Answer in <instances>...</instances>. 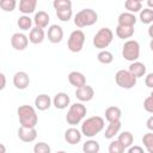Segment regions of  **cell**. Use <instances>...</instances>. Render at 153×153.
I'll return each mask as SVG.
<instances>
[{
  "label": "cell",
  "mask_w": 153,
  "mask_h": 153,
  "mask_svg": "<svg viewBox=\"0 0 153 153\" xmlns=\"http://www.w3.org/2000/svg\"><path fill=\"white\" fill-rule=\"evenodd\" d=\"M134 35V26H124L117 25L116 26V36L121 39H128Z\"/></svg>",
  "instance_id": "obj_24"
},
{
  "label": "cell",
  "mask_w": 153,
  "mask_h": 153,
  "mask_svg": "<svg viewBox=\"0 0 153 153\" xmlns=\"http://www.w3.org/2000/svg\"><path fill=\"white\" fill-rule=\"evenodd\" d=\"M148 36L151 37V38H153V23L149 25V27H148Z\"/></svg>",
  "instance_id": "obj_43"
},
{
  "label": "cell",
  "mask_w": 153,
  "mask_h": 153,
  "mask_svg": "<svg viewBox=\"0 0 153 153\" xmlns=\"http://www.w3.org/2000/svg\"><path fill=\"white\" fill-rule=\"evenodd\" d=\"M0 79H1V85H0V90H4L5 86H6V76L4 73L0 74Z\"/></svg>",
  "instance_id": "obj_42"
},
{
  "label": "cell",
  "mask_w": 153,
  "mask_h": 153,
  "mask_svg": "<svg viewBox=\"0 0 153 153\" xmlns=\"http://www.w3.org/2000/svg\"><path fill=\"white\" fill-rule=\"evenodd\" d=\"M143 109L149 112V114H153V91L149 93V96L143 100Z\"/></svg>",
  "instance_id": "obj_38"
},
{
  "label": "cell",
  "mask_w": 153,
  "mask_h": 153,
  "mask_svg": "<svg viewBox=\"0 0 153 153\" xmlns=\"http://www.w3.org/2000/svg\"><path fill=\"white\" fill-rule=\"evenodd\" d=\"M147 6L153 10V0H147Z\"/></svg>",
  "instance_id": "obj_44"
},
{
  "label": "cell",
  "mask_w": 153,
  "mask_h": 153,
  "mask_svg": "<svg viewBox=\"0 0 153 153\" xmlns=\"http://www.w3.org/2000/svg\"><path fill=\"white\" fill-rule=\"evenodd\" d=\"M112 38H114V32L109 27H102L96 32L92 42L97 49L103 50L110 45V43L112 42Z\"/></svg>",
  "instance_id": "obj_6"
},
{
  "label": "cell",
  "mask_w": 153,
  "mask_h": 153,
  "mask_svg": "<svg viewBox=\"0 0 153 153\" xmlns=\"http://www.w3.org/2000/svg\"><path fill=\"white\" fill-rule=\"evenodd\" d=\"M97 20H98V14L92 8H84L74 16V24H75V26H78L80 29L91 26V25L96 24Z\"/></svg>",
  "instance_id": "obj_3"
},
{
  "label": "cell",
  "mask_w": 153,
  "mask_h": 153,
  "mask_svg": "<svg viewBox=\"0 0 153 153\" xmlns=\"http://www.w3.org/2000/svg\"><path fill=\"white\" fill-rule=\"evenodd\" d=\"M29 44V37L22 32H16L11 37V45L16 50H24Z\"/></svg>",
  "instance_id": "obj_10"
},
{
  "label": "cell",
  "mask_w": 153,
  "mask_h": 153,
  "mask_svg": "<svg viewBox=\"0 0 153 153\" xmlns=\"http://www.w3.org/2000/svg\"><path fill=\"white\" fill-rule=\"evenodd\" d=\"M123 146H124V148L127 149V148H129L131 145H133V142H134V136H133V134L130 133V131H122L121 134H118V139H117Z\"/></svg>",
  "instance_id": "obj_27"
},
{
  "label": "cell",
  "mask_w": 153,
  "mask_h": 153,
  "mask_svg": "<svg viewBox=\"0 0 153 153\" xmlns=\"http://www.w3.org/2000/svg\"><path fill=\"white\" fill-rule=\"evenodd\" d=\"M53 6L56 10H62V8H67V7H72V0H54L53 1Z\"/></svg>",
  "instance_id": "obj_37"
},
{
  "label": "cell",
  "mask_w": 153,
  "mask_h": 153,
  "mask_svg": "<svg viewBox=\"0 0 153 153\" xmlns=\"http://www.w3.org/2000/svg\"><path fill=\"white\" fill-rule=\"evenodd\" d=\"M0 148H1V152H5V147H4V146H2V145H1V146H0Z\"/></svg>",
  "instance_id": "obj_46"
},
{
  "label": "cell",
  "mask_w": 153,
  "mask_h": 153,
  "mask_svg": "<svg viewBox=\"0 0 153 153\" xmlns=\"http://www.w3.org/2000/svg\"><path fill=\"white\" fill-rule=\"evenodd\" d=\"M146 127H147L151 131H153V116H151V117L147 120V122H146Z\"/></svg>",
  "instance_id": "obj_41"
},
{
  "label": "cell",
  "mask_w": 153,
  "mask_h": 153,
  "mask_svg": "<svg viewBox=\"0 0 153 153\" xmlns=\"http://www.w3.org/2000/svg\"><path fill=\"white\" fill-rule=\"evenodd\" d=\"M140 20L143 24H152L153 23V10L149 7L142 8L140 11Z\"/></svg>",
  "instance_id": "obj_31"
},
{
  "label": "cell",
  "mask_w": 153,
  "mask_h": 153,
  "mask_svg": "<svg viewBox=\"0 0 153 153\" xmlns=\"http://www.w3.org/2000/svg\"><path fill=\"white\" fill-rule=\"evenodd\" d=\"M17 6V0H0V7L5 12H12Z\"/></svg>",
  "instance_id": "obj_35"
},
{
  "label": "cell",
  "mask_w": 153,
  "mask_h": 153,
  "mask_svg": "<svg viewBox=\"0 0 153 153\" xmlns=\"http://www.w3.org/2000/svg\"><path fill=\"white\" fill-rule=\"evenodd\" d=\"M142 143L148 153H153V131H148L142 136Z\"/></svg>",
  "instance_id": "obj_32"
},
{
  "label": "cell",
  "mask_w": 153,
  "mask_h": 153,
  "mask_svg": "<svg viewBox=\"0 0 153 153\" xmlns=\"http://www.w3.org/2000/svg\"><path fill=\"white\" fill-rule=\"evenodd\" d=\"M13 85L18 90H25L30 85V76L26 72L19 71L13 75Z\"/></svg>",
  "instance_id": "obj_11"
},
{
  "label": "cell",
  "mask_w": 153,
  "mask_h": 153,
  "mask_svg": "<svg viewBox=\"0 0 153 153\" xmlns=\"http://www.w3.org/2000/svg\"><path fill=\"white\" fill-rule=\"evenodd\" d=\"M122 56L130 62L137 61L140 57V44L135 39H128L122 47Z\"/></svg>",
  "instance_id": "obj_7"
},
{
  "label": "cell",
  "mask_w": 153,
  "mask_h": 153,
  "mask_svg": "<svg viewBox=\"0 0 153 153\" xmlns=\"http://www.w3.org/2000/svg\"><path fill=\"white\" fill-rule=\"evenodd\" d=\"M97 60H98L100 63H103V65H110V63L114 61V55H112V53H110L109 50L103 49V50H100V51L98 53Z\"/></svg>",
  "instance_id": "obj_29"
},
{
  "label": "cell",
  "mask_w": 153,
  "mask_h": 153,
  "mask_svg": "<svg viewBox=\"0 0 153 153\" xmlns=\"http://www.w3.org/2000/svg\"><path fill=\"white\" fill-rule=\"evenodd\" d=\"M124 151H126L124 146L118 140H114L109 145V153H123Z\"/></svg>",
  "instance_id": "obj_34"
},
{
  "label": "cell",
  "mask_w": 153,
  "mask_h": 153,
  "mask_svg": "<svg viewBox=\"0 0 153 153\" xmlns=\"http://www.w3.org/2000/svg\"><path fill=\"white\" fill-rule=\"evenodd\" d=\"M137 78L129 69H120L115 74V82L121 88L130 90L136 85Z\"/></svg>",
  "instance_id": "obj_5"
},
{
  "label": "cell",
  "mask_w": 153,
  "mask_h": 153,
  "mask_svg": "<svg viewBox=\"0 0 153 153\" xmlns=\"http://www.w3.org/2000/svg\"><path fill=\"white\" fill-rule=\"evenodd\" d=\"M121 120L120 121H115V122H109L106 129H105V133H104V137L110 140L112 137H115V135H117L121 130Z\"/></svg>",
  "instance_id": "obj_21"
},
{
  "label": "cell",
  "mask_w": 153,
  "mask_h": 153,
  "mask_svg": "<svg viewBox=\"0 0 153 153\" xmlns=\"http://www.w3.org/2000/svg\"><path fill=\"white\" fill-rule=\"evenodd\" d=\"M51 148L48 143L45 142H38L33 146V152L35 153H50Z\"/></svg>",
  "instance_id": "obj_36"
},
{
  "label": "cell",
  "mask_w": 153,
  "mask_h": 153,
  "mask_svg": "<svg viewBox=\"0 0 153 153\" xmlns=\"http://www.w3.org/2000/svg\"><path fill=\"white\" fill-rule=\"evenodd\" d=\"M149 48L153 51V38H151V41H149Z\"/></svg>",
  "instance_id": "obj_45"
},
{
  "label": "cell",
  "mask_w": 153,
  "mask_h": 153,
  "mask_svg": "<svg viewBox=\"0 0 153 153\" xmlns=\"http://www.w3.org/2000/svg\"><path fill=\"white\" fill-rule=\"evenodd\" d=\"M63 38V30L60 25L57 24H53L49 26L48 29V39L50 43H60Z\"/></svg>",
  "instance_id": "obj_13"
},
{
  "label": "cell",
  "mask_w": 153,
  "mask_h": 153,
  "mask_svg": "<svg viewBox=\"0 0 153 153\" xmlns=\"http://www.w3.org/2000/svg\"><path fill=\"white\" fill-rule=\"evenodd\" d=\"M71 103V98L66 93V92H59L54 96L53 98V104L56 109H60V110H63L66 109Z\"/></svg>",
  "instance_id": "obj_15"
},
{
  "label": "cell",
  "mask_w": 153,
  "mask_h": 153,
  "mask_svg": "<svg viewBox=\"0 0 153 153\" xmlns=\"http://www.w3.org/2000/svg\"><path fill=\"white\" fill-rule=\"evenodd\" d=\"M85 43V33L81 30H74L69 35V38L67 41V47L72 53H79L81 51Z\"/></svg>",
  "instance_id": "obj_8"
},
{
  "label": "cell",
  "mask_w": 153,
  "mask_h": 153,
  "mask_svg": "<svg viewBox=\"0 0 153 153\" xmlns=\"http://www.w3.org/2000/svg\"><path fill=\"white\" fill-rule=\"evenodd\" d=\"M94 96V90L90 85H84L75 90V97L80 102H90Z\"/></svg>",
  "instance_id": "obj_12"
},
{
  "label": "cell",
  "mask_w": 153,
  "mask_h": 153,
  "mask_svg": "<svg viewBox=\"0 0 153 153\" xmlns=\"http://www.w3.org/2000/svg\"><path fill=\"white\" fill-rule=\"evenodd\" d=\"M128 153H143V148L140 146H130L129 148H127Z\"/></svg>",
  "instance_id": "obj_40"
},
{
  "label": "cell",
  "mask_w": 153,
  "mask_h": 153,
  "mask_svg": "<svg viewBox=\"0 0 153 153\" xmlns=\"http://www.w3.org/2000/svg\"><path fill=\"white\" fill-rule=\"evenodd\" d=\"M49 14L45 12V11H38L37 13H35V17H33V23H35V26L37 27H47L48 24H49Z\"/></svg>",
  "instance_id": "obj_20"
},
{
  "label": "cell",
  "mask_w": 153,
  "mask_h": 153,
  "mask_svg": "<svg viewBox=\"0 0 153 153\" xmlns=\"http://www.w3.org/2000/svg\"><path fill=\"white\" fill-rule=\"evenodd\" d=\"M86 112H87V109L82 103H74L69 106V109L67 111L66 121L71 126H76L86 116Z\"/></svg>",
  "instance_id": "obj_4"
},
{
  "label": "cell",
  "mask_w": 153,
  "mask_h": 153,
  "mask_svg": "<svg viewBox=\"0 0 153 153\" xmlns=\"http://www.w3.org/2000/svg\"><path fill=\"white\" fill-rule=\"evenodd\" d=\"M51 103H53L51 98H50L48 94H45V93H41V94H38V96L35 98V108H36L37 110H39V111H45V110H48V109L50 108Z\"/></svg>",
  "instance_id": "obj_16"
},
{
  "label": "cell",
  "mask_w": 153,
  "mask_h": 153,
  "mask_svg": "<svg viewBox=\"0 0 153 153\" xmlns=\"http://www.w3.org/2000/svg\"><path fill=\"white\" fill-rule=\"evenodd\" d=\"M56 16L61 22H68L72 16H73V11L72 7H67V8H62V10H56Z\"/></svg>",
  "instance_id": "obj_33"
},
{
  "label": "cell",
  "mask_w": 153,
  "mask_h": 153,
  "mask_svg": "<svg viewBox=\"0 0 153 153\" xmlns=\"http://www.w3.org/2000/svg\"><path fill=\"white\" fill-rule=\"evenodd\" d=\"M68 81H69V84L72 86H75L76 88L86 85V78H85V75L81 72H78V71H73V72H71L68 74Z\"/></svg>",
  "instance_id": "obj_17"
},
{
  "label": "cell",
  "mask_w": 153,
  "mask_h": 153,
  "mask_svg": "<svg viewBox=\"0 0 153 153\" xmlns=\"http://www.w3.org/2000/svg\"><path fill=\"white\" fill-rule=\"evenodd\" d=\"M124 7L128 12H131V13H136V12H140L142 10V5L137 0H126Z\"/></svg>",
  "instance_id": "obj_30"
},
{
  "label": "cell",
  "mask_w": 153,
  "mask_h": 153,
  "mask_svg": "<svg viewBox=\"0 0 153 153\" xmlns=\"http://www.w3.org/2000/svg\"><path fill=\"white\" fill-rule=\"evenodd\" d=\"M100 149V146H99V142L96 141V140H87L84 145H82V151L85 153H98Z\"/></svg>",
  "instance_id": "obj_28"
},
{
  "label": "cell",
  "mask_w": 153,
  "mask_h": 153,
  "mask_svg": "<svg viewBox=\"0 0 153 153\" xmlns=\"http://www.w3.org/2000/svg\"><path fill=\"white\" fill-rule=\"evenodd\" d=\"M104 129V118L100 116H92L81 123V133L86 137H93Z\"/></svg>",
  "instance_id": "obj_2"
},
{
  "label": "cell",
  "mask_w": 153,
  "mask_h": 153,
  "mask_svg": "<svg viewBox=\"0 0 153 153\" xmlns=\"http://www.w3.org/2000/svg\"><path fill=\"white\" fill-rule=\"evenodd\" d=\"M17 115L19 118V123L23 127L35 128L38 122V116L36 109L31 105H20L17 109Z\"/></svg>",
  "instance_id": "obj_1"
},
{
  "label": "cell",
  "mask_w": 153,
  "mask_h": 153,
  "mask_svg": "<svg viewBox=\"0 0 153 153\" xmlns=\"http://www.w3.org/2000/svg\"><path fill=\"white\" fill-rule=\"evenodd\" d=\"M18 137H19V140H22L23 142H26V143L33 142L37 137L36 127L35 128H27V127L20 126L18 129Z\"/></svg>",
  "instance_id": "obj_9"
},
{
  "label": "cell",
  "mask_w": 153,
  "mask_h": 153,
  "mask_svg": "<svg viewBox=\"0 0 153 153\" xmlns=\"http://www.w3.org/2000/svg\"><path fill=\"white\" fill-rule=\"evenodd\" d=\"M44 30L42 27H32L30 30V33H29V41L32 43V44H39L44 41Z\"/></svg>",
  "instance_id": "obj_19"
},
{
  "label": "cell",
  "mask_w": 153,
  "mask_h": 153,
  "mask_svg": "<svg viewBox=\"0 0 153 153\" xmlns=\"http://www.w3.org/2000/svg\"><path fill=\"white\" fill-rule=\"evenodd\" d=\"M118 25H124V26H134L136 24V17L131 12H123L118 16L117 18Z\"/></svg>",
  "instance_id": "obj_18"
},
{
  "label": "cell",
  "mask_w": 153,
  "mask_h": 153,
  "mask_svg": "<svg viewBox=\"0 0 153 153\" xmlns=\"http://www.w3.org/2000/svg\"><path fill=\"white\" fill-rule=\"evenodd\" d=\"M137 1H140V2H141V1H143V0H137Z\"/></svg>",
  "instance_id": "obj_47"
},
{
  "label": "cell",
  "mask_w": 153,
  "mask_h": 153,
  "mask_svg": "<svg viewBox=\"0 0 153 153\" xmlns=\"http://www.w3.org/2000/svg\"><path fill=\"white\" fill-rule=\"evenodd\" d=\"M145 84L148 88H153V73H148L145 78Z\"/></svg>",
  "instance_id": "obj_39"
},
{
  "label": "cell",
  "mask_w": 153,
  "mask_h": 153,
  "mask_svg": "<svg viewBox=\"0 0 153 153\" xmlns=\"http://www.w3.org/2000/svg\"><path fill=\"white\" fill-rule=\"evenodd\" d=\"M81 137H82L81 130H79V129H76L74 127H71V128H68L65 131V140L69 145H76V143H79L81 141Z\"/></svg>",
  "instance_id": "obj_14"
},
{
  "label": "cell",
  "mask_w": 153,
  "mask_h": 153,
  "mask_svg": "<svg viewBox=\"0 0 153 153\" xmlns=\"http://www.w3.org/2000/svg\"><path fill=\"white\" fill-rule=\"evenodd\" d=\"M122 116V111L118 106H109L105 110V120L108 122H115L120 121Z\"/></svg>",
  "instance_id": "obj_23"
},
{
  "label": "cell",
  "mask_w": 153,
  "mask_h": 153,
  "mask_svg": "<svg viewBox=\"0 0 153 153\" xmlns=\"http://www.w3.org/2000/svg\"><path fill=\"white\" fill-rule=\"evenodd\" d=\"M37 6V0H19V11L23 14L33 13Z\"/></svg>",
  "instance_id": "obj_22"
},
{
  "label": "cell",
  "mask_w": 153,
  "mask_h": 153,
  "mask_svg": "<svg viewBox=\"0 0 153 153\" xmlns=\"http://www.w3.org/2000/svg\"><path fill=\"white\" fill-rule=\"evenodd\" d=\"M32 19L29 17V14H23V16H20L19 18H18V20H17V25H18V27L20 29V30H23V31H27V30H31L32 27Z\"/></svg>",
  "instance_id": "obj_26"
},
{
  "label": "cell",
  "mask_w": 153,
  "mask_h": 153,
  "mask_svg": "<svg viewBox=\"0 0 153 153\" xmlns=\"http://www.w3.org/2000/svg\"><path fill=\"white\" fill-rule=\"evenodd\" d=\"M129 71L136 76V78H141L146 74V66L140 62V61H134L130 63L129 66Z\"/></svg>",
  "instance_id": "obj_25"
}]
</instances>
